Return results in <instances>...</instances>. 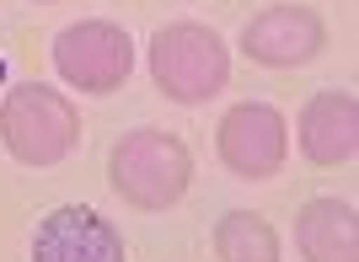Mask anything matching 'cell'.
Wrapping results in <instances>:
<instances>
[{"label":"cell","mask_w":359,"mask_h":262,"mask_svg":"<svg viewBox=\"0 0 359 262\" xmlns=\"http://www.w3.org/2000/svg\"><path fill=\"white\" fill-rule=\"evenodd\" d=\"M32 262H123V235L97 209L65 204L48 219H38Z\"/></svg>","instance_id":"obj_7"},{"label":"cell","mask_w":359,"mask_h":262,"mask_svg":"<svg viewBox=\"0 0 359 262\" xmlns=\"http://www.w3.org/2000/svg\"><path fill=\"white\" fill-rule=\"evenodd\" d=\"M150 75L172 102H210L231 81V54H225L215 27L172 22L150 38Z\"/></svg>","instance_id":"obj_3"},{"label":"cell","mask_w":359,"mask_h":262,"mask_svg":"<svg viewBox=\"0 0 359 262\" xmlns=\"http://www.w3.org/2000/svg\"><path fill=\"white\" fill-rule=\"evenodd\" d=\"M0 139L22 166H60L81 145V113L43 81H22L0 102Z\"/></svg>","instance_id":"obj_2"},{"label":"cell","mask_w":359,"mask_h":262,"mask_svg":"<svg viewBox=\"0 0 359 262\" xmlns=\"http://www.w3.org/2000/svg\"><path fill=\"white\" fill-rule=\"evenodd\" d=\"M215 257L220 262H279V235L263 214L252 209H231L215 225Z\"/></svg>","instance_id":"obj_10"},{"label":"cell","mask_w":359,"mask_h":262,"mask_svg":"<svg viewBox=\"0 0 359 262\" xmlns=\"http://www.w3.org/2000/svg\"><path fill=\"white\" fill-rule=\"evenodd\" d=\"M215 145H220V160L236 177L263 182V177H273L290 156V123H285V113L269 107V102H241V107H231V113L220 118Z\"/></svg>","instance_id":"obj_5"},{"label":"cell","mask_w":359,"mask_h":262,"mask_svg":"<svg viewBox=\"0 0 359 262\" xmlns=\"http://www.w3.org/2000/svg\"><path fill=\"white\" fill-rule=\"evenodd\" d=\"M295 247L306 262H359V219L344 198H311L295 214Z\"/></svg>","instance_id":"obj_9"},{"label":"cell","mask_w":359,"mask_h":262,"mask_svg":"<svg viewBox=\"0 0 359 262\" xmlns=\"http://www.w3.org/2000/svg\"><path fill=\"white\" fill-rule=\"evenodd\" d=\"M54 70L70 81L75 91H118L135 70V43L129 32L113 27V22H75L54 38Z\"/></svg>","instance_id":"obj_4"},{"label":"cell","mask_w":359,"mask_h":262,"mask_svg":"<svg viewBox=\"0 0 359 262\" xmlns=\"http://www.w3.org/2000/svg\"><path fill=\"white\" fill-rule=\"evenodd\" d=\"M241 48L269 70H290V64H306L327 48V27L311 6H269L241 27Z\"/></svg>","instance_id":"obj_6"},{"label":"cell","mask_w":359,"mask_h":262,"mask_svg":"<svg viewBox=\"0 0 359 262\" xmlns=\"http://www.w3.org/2000/svg\"><path fill=\"white\" fill-rule=\"evenodd\" d=\"M113 193L135 209H172L194 182V156L177 134L166 129H135L123 134L107 156Z\"/></svg>","instance_id":"obj_1"},{"label":"cell","mask_w":359,"mask_h":262,"mask_svg":"<svg viewBox=\"0 0 359 262\" xmlns=\"http://www.w3.org/2000/svg\"><path fill=\"white\" fill-rule=\"evenodd\" d=\"M300 150H306V160H316V166H344V160H354L359 150V107L348 91H316L311 102L300 107Z\"/></svg>","instance_id":"obj_8"}]
</instances>
